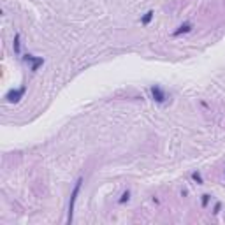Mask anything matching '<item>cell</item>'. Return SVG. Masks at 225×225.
I'll list each match as a JSON object with an SVG mask.
<instances>
[{"mask_svg": "<svg viewBox=\"0 0 225 225\" xmlns=\"http://www.w3.org/2000/svg\"><path fill=\"white\" fill-rule=\"evenodd\" d=\"M81 185H83V178H78L74 185V190L71 194V202H69V216H67V223H72V216H74V206H76V201H78V195H79V190Z\"/></svg>", "mask_w": 225, "mask_h": 225, "instance_id": "1", "label": "cell"}, {"mask_svg": "<svg viewBox=\"0 0 225 225\" xmlns=\"http://www.w3.org/2000/svg\"><path fill=\"white\" fill-rule=\"evenodd\" d=\"M25 92H27V88L25 86H21V88H18V90H11L7 95H5V99H7V102H19V99L25 95Z\"/></svg>", "mask_w": 225, "mask_h": 225, "instance_id": "2", "label": "cell"}, {"mask_svg": "<svg viewBox=\"0 0 225 225\" xmlns=\"http://www.w3.org/2000/svg\"><path fill=\"white\" fill-rule=\"evenodd\" d=\"M23 60L32 63V72H35L37 69H39L42 63H44V58H42V56H34V55H25V56H23Z\"/></svg>", "mask_w": 225, "mask_h": 225, "instance_id": "3", "label": "cell"}, {"mask_svg": "<svg viewBox=\"0 0 225 225\" xmlns=\"http://www.w3.org/2000/svg\"><path fill=\"white\" fill-rule=\"evenodd\" d=\"M151 95H153V99L157 102H165V93L162 92V88H160V86H157V84H155V86H151Z\"/></svg>", "mask_w": 225, "mask_h": 225, "instance_id": "4", "label": "cell"}, {"mask_svg": "<svg viewBox=\"0 0 225 225\" xmlns=\"http://www.w3.org/2000/svg\"><path fill=\"white\" fill-rule=\"evenodd\" d=\"M192 30V25H190V23H183V25H181L179 28H178V30H174L172 32V35H181V34H186V32H190Z\"/></svg>", "mask_w": 225, "mask_h": 225, "instance_id": "5", "label": "cell"}, {"mask_svg": "<svg viewBox=\"0 0 225 225\" xmlns=\"http://www.w3.org/2000/svg\"><path fill=\"white\" fill-rule=\"evenodd\" d=\"M153 16H155V13H153V11H148V13H146L144 16H142L141 23H142V25H148V23H150L151 19H153Z\"/></svg>", "mask_w": 225, "mask_h": 225, "instance_id": "6", "label": "cell"}, {"mask_svg": "<svg viewBox=\"0 0 225 225\" xmlns=\"http://www.w3.org/2000/svg\"><path fill=\"white\" fill-rule=\"evenodd\" d=\"M14 53L19 55V34L14 35Z\"/></svg>", "mask_w": 225, "mask_h": 225, "instance_id": "7", "label": "cell"}, {"mask_svg": "<svg viewBox=\"0 0 225 225\" xmlns=\"http://www.w3.org/2000/svg\"><path fill=\"white\" fill-rule=\"evenodd\" d=\"M192 179H194L197 185H202V176H201L199 172H194V174H192Z\"/></svg>", "mask_w": 225, "mask_h": 225, "instance_id": "8", "label": "cell"}, {"mask_svg": "<svg viewBox=\"0 0 225 225\" xmlns=\"http://www.w3.org/2000/svg\"><path fill=\"white\" fill-rule=\"evenodd\" d=\"M128 197H130V192L127 190V192H125V194L121 195V199H120V202H121V204H123V202H127V201H128Z\"/></svg>", "mask_w": 225, "mask_h": 225, "instance_id": "9", "label": "cell"}, {"mask_svg": "<svg viewBox=\"0 0 225 225\" xmlns=\"http://www.w3.org/2000/svg\"><path fill=\"white\" fill-rule=\"evenodd\" d=\"M207 202H209V195L204 194V195H202V207H206V206H207Z\"/></svg>", "mask_w": 225, "mask_h": 225, "instance_id": "10", "label": "cell"}, {"mask_svg": "<svg viewBox=\"0 0 225 225\" xmlns=\"http://www.w3.org/2000/svg\"><path fill=\"white\" fill-rule=\"evenodd\" d=\"M220 207H222V204L216 202V204H215V211H213V213H218V211H220Z\"/></svg>", "mask_w": 225, "mask_h": 225, "instance_id": "11", "label": "cell"}]
</instances>
